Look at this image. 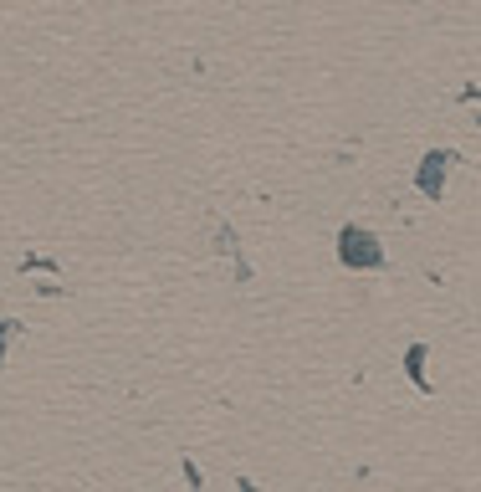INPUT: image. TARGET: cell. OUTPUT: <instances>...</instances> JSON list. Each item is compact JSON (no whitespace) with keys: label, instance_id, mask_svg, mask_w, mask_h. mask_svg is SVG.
<instances>
[{"label":"cell","instance_id":"obj_1","mask_svg":"<svg viewBox=\"0 0 481 492\" xmlns=\"http://www.w3.org/2000/svg\"><path fill=\"white\" fill-rule=\"evenodd\" d=\"M343 262H353V267H359V262H364V267H379V262H384V251H379V241L369 231L349 226V231H343Z\"/></svg>","mask_w":481,"mask_h":492},{"label":"cell","instance_id":"obj_2","mask_svg":"<svg viewBox=\"0 0 481 492\" xmlns=\"http://www.w3.org/2000/svg\"><path fill=\"white\" fill-rule=\"evenodd\" d=\"M5 328H11V324H0V344H5Z\"/></svg>","mask_w":481,"mask_h":492}]
</instances>
